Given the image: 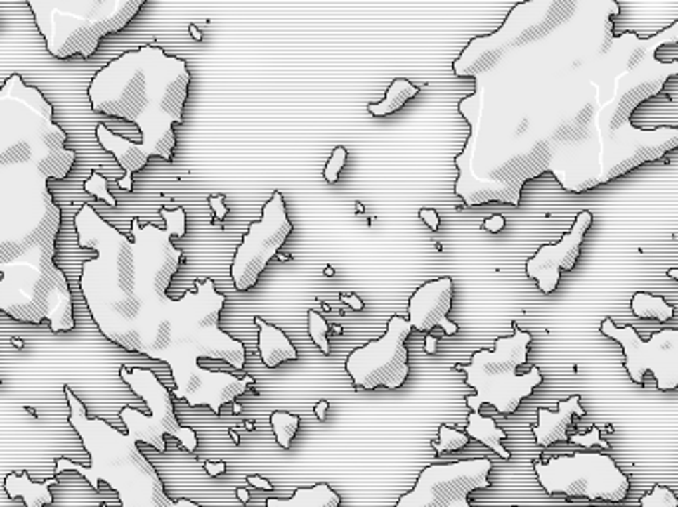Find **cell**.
<instances>
[{
  "label": "cell",
  "mask_w": 678,
  "mask_h": 507,
  "mask_svg": "<svg viewBox=\"0 0 678 507\" xmlns=\"http://www.w3.org/2000/svg\"><path fill=\"white\" fill-rule=\"evenodd\" d=\"M135 242L117 232L115 253L98 258L82 276V291L100 331L123 349L163 361L175 381L173 397L189 407H209L221 414L248 388L260 393L252 376L228 375L200 367V361H223L236 371L246 363V349L219 325L223 294L212 277L197 282L183 299L167 289L177 274L183 252L171 244V232L133 222Z\"/></svg>",
  "instance_id": "1"
},
{
  "label": "cell",
  "mask_w": 678,
  "mask_h": 507,
  "mask_svg": "<svg viewBox=\"0 0 678 507\" xmlns=\"http://www.w3.org/2000/svg\"><path fill=\"white\" fill-rule=\"evenodd\" d=\"M189 84L187 62L167 55L157 46L125 52L96 74L89 86L91 107L110 119L133 123L141 131V141L133 143L103 123L96 127L101 147L115 154L125 171V178L119 180L122 188H133L131 177L147 165L149 157L173 161L177 147L173 125H183Z\"/></svg>",
  "instance_id": "2"
},
{
  "label": "cell",
  "mask_w": 678,
  "mask_h": 507,
  "mask_svg": "<svg viewBox=\"0 0 678 507\" xmlns=\"http://www.w3.org/2000/svg\"><path fill=\"white\" fill-rule=\"evenodd\" d=\"M70 402V424L84 442L89 454V466L56 460V475L66 470L78 472L98 492L100 484H107L117 492L122 507H200L190 499L173 501L165 492L155 466L145 458L139 444L127 432L113 428L101 419H89L82 400L64 386Z\"/></svg>",
  "instance_id": "3"
},
{
  "label": "cell",
  "mask_w": 678,
  "mask_h": 507,
  "mask_svg": "<svg viewBox=\"0 0 678 507\" xmlns=\"http://www.w3.org/2000/svg\"><path fill=\"white\" fill-rule=\"evenodd\" d=\"M530 343L532 333L518 329L514 323V335L496 339L494 351L480 349L472 355L470 363L458 367L467 373V385L476 390L474 397H467L470 412H480L482 407H490L504 416L514 414L523 398L530 397L544 383L537 367L520 373L528 363Z\"/></svg>",
  "instance_id": "4"
},
{
  "label": "cell",
  "mask_w": 678,
  "mask_h": 507,
  "mask_svg": "<svg viewBox=\"0 0 678 507\" xmlns=\"http://www.w3.org/2000/svg\"><path fill=\"white\" fill-rule=\"evenodd\" d=\"M143 0L125 2H30L34 11H44L48 22H64L66 32L48 40L50 52L58 58H91L98 52L101 40L112 32H119L137 12ZM40 14V12H36Z\"/></svg>",
  "instance_id": "5"
},
{
  "label": "cell",
  "mask_w": 678,
  "mask_h": 507,
  "mask_svg": "<svg viewBox=\"0 0 678 507\" xmlns=\"http://www.w3.org/2000/svg\"><path fill=\"white\" fill-rule=\"evenodd\" d=\"M534 470L537 482L549 496L622 503L631 492L629 475L607 454L578 452L547 462L535 460Z\"/></svg>",
  "instance_id": "6"
},
{
  "label": "cell",
  "mask_w": 678,
  "mask_h": 507,
  "mask_svg": "<svg viewBox=\"0 0 678 507\" xmlns=\"http://www.w3.org/2000/svg\"><path fill=\"white\" fill-rule=\"evenodd\" d=\"M119 376L125 385L133 390L135 395L143 398L145 404L149 407V416L139 412L137 408L125 407L119 412L122 422L127 428V434L135 442H143L153 446L157 452H167L165 436L177 438L178 444L187 452H197L199 436L193 428L181 426L173 404V395L167 386L163 385L151 369H139V367H122Z\"/></svg>",
  "instance_id": "7"
},
{
  "label": "cell",
  "mask_w": 678,
  "mask_h": 507,
  "mask_svg": "<svg viewBox=\"0 0 678 507\" xmlns=\"http://www.w3.org/2000/svg\"><path fill=\"white\" fill-rule=\"evenodd\" d=\"M411 333L409 320L393 315L381 339L351 351L345 361V371L351 376L353 386L363 390H375L379 386L397 390L405 385L411 373L409 349L405 343Z\"/></svg>",
  "instance_id": "8"
},
{
  "label": "cell",
  "mask_w": 678,
  "mask_h": 507,
  "mask_svg": "<svg viewBox=\"0 0 678 507\" xmlns=\"http://www.w3.org/2000/svg\"><path fill=\"white\" fill-rule=\"evenodd\" d=\"M492 460L470 458L452 463H433L419 474L415 487L395 507H472L470 494L488 489Z\"/></svg>",
  "instance_id": "9"
},
{
  "label": "cell",
  "mask_w": 678,
  "mask_h": 507,
  "mask_svg": "<svg viewBox=\"0 0 678 507\" xmlns=\"http://www.w3.org/2000/svg\"><path fill=\"white\" fill-rule=\"evenodd\" d=\"M601 333L617 341L625 353V369L637 385L645 383L646 373H653L658 390L678 388V329H660L648 337L633 327H617L611 317L601 323Z\"/></svg>",
  "instance_id": "10"
},
{
  "label": "cell",
  "mask_w": 678,
  "mask_h": 507,
  "mask_svg": "<svg viewBox=\"0 0 678 507\" xmlns=\"http://www.w3.org/2000/svg\"><path fill=\"white\" fill-rule=\"evenodd\" d=\"M292 230L294 224L288 218L284 197L276 190L264 204L262 218L248 226V232L242 236V244L234 253L230 277L238 291H248L258 284L260 274L286 244Z\"/></svg>",
  "instance_id": "11"
},
{
  "label": "cell",
  "mask_w": 678,
  "mask_h": 507,
  "mask_svg": "<svg viewBox=\"0 0 678 507\" xmlns=\"http://www.w3.org/2000/svg\"><path fill=\"white\" fill-rule=\"evenodd\" d=\"M593 224L589 210L579 212L571 230L557 244H545L526 262V274L537 282L542 294H554L559 286L561 270L571 272L579 260V250L585 240V234Z\"/></svg>",
  "instance_id": "12"
},
{
  "label": "cell",
  "mask_w": 678,
  "mask_h": 507,
  "mask_svg": "<svg viewBox=\"0 0 678 507\" xmlns=\"http://www.w3.org/2000/svg\"><path fill=\"white\" fill-rule=\"evenodd\" d=\"M619 12L613 14V34H634L641 40L653 38L656 34L678 22V0H645V2H615Z\"/></svg>",
  "instance_id": "13"
},
{
  "label": "cell",
  "mask_w": 678,
  "mask_h": 507,
  "mask_svg": "<svg viewBox=\"0 0 678 507\" xmlns=\"http://www.w3.org/2000/svg\"><path fill=\"white\" fill-rule=\"evenodd\" d=\"M452 296L455 284L450 277H438L419 287L409 299V323L412 329L429 333L441 327L446 335H456L458 325L446 317L452 308Z\"/></svg>",
  "instance_id": "14"
},
{
  "label": "cell",
  "mask_w": 678,
  "mask_h": 507,
  "mask_svg": "<svg viewBox=\"0 0 678 507\" xmlns=\"http://www.w3.org/2000/svg\"><path fill=\"white\" fill-rule=\"evenodd\" d=\"M585 410L581 407V397H569L567 400H559L557 404V412H552L547 408H540L537 410V424H535L532 432H534L535 444L547 448L556 442H569V426L573 424L575 416H583Z\"/></svg>",
  "instance_id": "15"
},
{
  "label": "cell",
  "mask_w": 678,
  "mask_h": 507,
  "mask_svg": "<svg viewBox=\"0 0 678 507\" xmlns=\"http://www.w3.org/2000/svg\"><path fill=\"white\" fill-rule=\"evenodd\" d=\"M254 323L260 331L258 333V353L268 369H276L278 364L286 363V361L300 359L298 349L294 347V343L289 341L284 331L278 329L276 325H270L262 317H254Z\"/></svg>",
  "instance_id": "16"
},
{
  "label": "cell",
  "mask_w": 678,
  "mask_h": 507,
  "mask_svg": "<svg viewBox=\"0 0 678 507\" xmlns=\"http://www.w3.org/2000/svg\"><path fill=\"white\" fill-rule=\"evenodd\" d=\"M58 485V478H50L42 484H34L28 474H8L4 478V489L11 499L22 497L26 507H44L54 503L50 487Z\"/></svg>",
  "instance_id": "17"
},
{
  "label": "cell",
  "mask_w": 678,
  "mask_h": 507,
  "mask_svg": "<svg viewBox=\"0 0 678 507\" xmlns=\"http://www.w3.org/2000/svg\"><path fill=\"white\" fill-rule=\"evenodd\" d=\"M468 438L480 442L484 446H488L492 452H496L502 460H511L510 450L504 448L502 442L508 440V434L498 428L496 420L492 416H482L480 412H470L468 416V426H467Z\"/></svg>",
  "instance_id": "18"
},
{
  "label": "cell",
  "mask_w": 678,
  "mask_h": 507,
  "mask_svg": "<svg viewBox=\"0 0 678 507\" xmlns=\"http://www.w3.org/2000/svg\"><path fill=\"white\" fill-rule=\"evenodd\" d=\"M266 507H341V497L327 484L313 487H300L294 492L292 499H266Z\"/></svg>",
  "instance_id": "19"
},
{
  "label": "cell",
  "mask_w": 678,
  "mask_h": 507,
  "mask_svg": "<svg viewBox=\"0 0 678 507\" xmlns=\"http://www.w3.org/2000/svg\"><path fill=\"white\" fill-rule=\"evenodd\" d=\"M415 96H419V88L411 84L409 79H395L393 84L387 89L385 98L383 101L379 103H369V113L375 115V117H385V115H391L395 111H399L407 101H411Z\"/></svg>",
  "instance_id": "20"
},
{
  "label": "cell",
  "mask_w": 678,
  "mask_h": 507,
  "mask_svg": "<svg viewBox=\"0 0 678 507\" xmlns=\"http://www.w3.org/2000/svg\"><path fill=\"white\" fill-rule=\"evenodd\" d=\"M633 313L641 320H658V321H668L674 315V308L665 301V298L658 296H651L645 291H637L631 301Z\"/></svg>",
  "instance_id": "21"
},
{
  "label": "cell",
  "mask_w": 678,
  "mask_h": 507,
  "mask_svg": "<svg viewBox=\"0 0 678 507\" xmlns=\"http://www.w3.org/2000/svg\"><path fill=\"white\" fill-rule=\"evenodd\" d=\"M270 424L278 444L284 450H289L292 440L296 436V432L300 428V416L298 414H289V412H272L270 414Z\"/></svg>",
  "instance_id": "22"
},
{
  "label": "cell",
  "mask_w": 678,
  "mask_h": 507,
  "mask_svg": "<svg viewBox=\"0 0 678 507\" xmlns=\"http://www.w3.org/2000/svg\"><path fill=\"white\" fill-rule=\"evenodd\" d=\"M468 438L467 432L456 430V428H450V426H441L438 428V440L433 442V448L436 454H445V452H456V450H462L464 446H468Z\"/></svg>",
  "instance_id": "23"
},
{
  "label": "cell",
  "mask_w": 678,
  "mask_h": 507,
  "mask_svg": "<svg viewBox=\"0 0 678 507\" xmlns=\"http://www.w3.org/2000/svg\"><path fill=\"white\" fill-rule=\"evenodd\" d=\"M308 333H310L311 341L318 345V349L323 355L332 353L330 349V325L325 317H322L318 311H308Z\"/></svg>",
  "instance_id": "24"
},
{
  "label": "cell",
  "mask_w": 678,
  "mask_h": 507,
  "mask_svg": "<svg viewBox=\"0 0 678 507\" xmlns=\"http://www.w3.org/2000/svg\"><path fill=\"white\" fill-rule=\"evenodd\" d=\"M639 507H678V497L665 485H655L648 494L641 497Z\"/></svg>",
  "instance_id": "25"
},
{
  "label": "cell",
  "mask_w": 678,
  "mask_h": 507,
  "mask_svg": "<svg viewBox=\"0 0 678 507\" xmlns=\"http://www.w3.org/2000/svg\"><path fill=\"white\" fill-rule=\"evenodd\" d=\"M345 163H347V151H345V147H335L332 157L327 159V163L323 166V178H325V183L335 185V183L339 180V173L344 171Z\"/></svg>",
  "instance_id": "26"
},
{
  "label": "cell",
  "mask_w": 678,
  "mask_h": 507,
  "mask_svg": "<svg viewBox=\"0 0 678 507\" xmlns=\"http://www.w3.org/2000/svg\"><path fill=\"white\" fill-rule=\"evenodd\" d=\"M161 216L167 220V230L173 234V236H185L187 234V214H185V210L181 209H175V210H165V209H161Z\"/></svg>",
  "instance_id": "27"
},
{
  "label": "cell",
  "mask_w": 678,
  "mask_h": 507,
  "mask_svg": "<svg viewBox=\"0 0 678 507\" xmlns=\"http://www.w3.org/2000/svg\"><path fill=\"white\" fill-rule=\"evenodd\" d=\"M569 442L583 444V446H593V444H601V448L609 450V444H607V442L599 440V428H597V426H593L589 434H585V436H569Z\"/></svg>",
  "instance_id": "28"
},
{
  "label": "cell",
  "mask_w": 678,
  "mask_h": 507,
  "mask_svg": "<svg viewBox=\"0 0 678 507\" xmlns=\"http://www.w3.org/2000/svg\"><path fill=\"white\" fill-rule=\"evenodd\" d=\"M209 204H211L212 212H214V218L216 220H224L226 214H228V206L224 204V195H219V197H211L209 199Z\"/></svg>",
  "instance_id": "29"
},
{
  "label": "cell",
  "mask_w": 678,
  "mask_h": 507,
  "mask_svg": "<svg viewBox=\"0 0 678 507\" xmlns=\"http://www.w3.org/2000/svg\"><path fill=\"white\" fill-rule=\"evenodd\" d=\"M419 216L423 218V222L431 228V230H438V226H441V220H438V214H436V210L434 209H421V212H419Z\"/></svg>",
  "instance_id": "30"
},
{
  "label": "cell",
  "mask_w": 678,
  "mask_h": 507,
  "mask_svg": "<svg viewBox=\"0 0 678 507\" xmlns=\"http://www.w3.org/2000/svg\"><path fill=\"white\" fill-rule=\"evenodd\" d=\"M504 226H506V220H504L502 216H498V214H496V216H490L486 222H482V228L488 232H494V234L500 232Z\"/></svg>",
  "instance_id": "31"
},
{
  "label": "cell",
  "mask_w": 678,
  "mask_h": 507,
  "mask_svg": "<svg viewBox=\"0 0 678 507\" xmlns=\"http://www.w3.org/2000/svg\"><path fill=\"white\" fill-rule=\"evenodd\" d=\"M246 480H248V484L254 485V487H260V489H266V492H272V489H274L272 482L266 480V478H262V475H248Z\"/></svg>",
  "instance_id": "32"
},
{
  "label": "cell",
  "mask_w": 678,
  "mask_h": 507,
  "mask_svg": "<svg viewBox=\"0 0 678 507\" xmlns=\"http://www.w3.org/2000/svg\"><path fill=\"white\" fill-rule=\"evenodd\" d=\"M204 470L212 478H219V475H223L226 472V462H207L204 463Z\"/></svg>",
  "instance_id": "33"
},
{
  "label": "cell",
  "mask_w": 678,
  "mask_h": 507,
  "mask_svg": "<svg viewBox=\"0 0 678 507\" xmlns=\"http://www.w3.org/2000/svg\"><path fill=\"white\" fill-rule=\"evenodd\" d=\"M424 351L429 355L436 353V339H434L433 333H426V339H424Z\"/></svg>",
  "instance_id": "34"
},
{
  "label": "cell",
  "mask_w": 678,
  "mask_h": 507,
  "mask_svg": "<svg viewBox=\"0 0 678 507\" xmlns=\"http://www.w3.org/2000/svg\"><path fill=\"white\" fill-rule=\"evenodd\" d=\"M341 299L347 301V303H349L353 309H357V311H361V309L365 308V305H363V301L357 298V296H341Z\"/></svg>",
  "instance_id": "35"
},
{
  "label": "cell",
  "mask_w": 678,
  "mask_h": 507,
  "mask_svg": "<svg viewBox=\"0 0 678 507\" xmlns=\"http://www.w3.org/2000/svg\"><path fill=\"white\" fill-rule=\"evenodd\" d=\"M327 400H320L318 404H315V416H318V420L320 422H323V419H325V410H327Z\"/></svg>",
  "instance_id": "36"
},
{
  "label": "cell",
  "mask_w": 678,
  "mask_h": 507,
  "mask_svg": "<svg viewBox=\"0 0 678 507\" xmlns=\"http://www.w3.org/2000/svg\"><path fill=\"white\" fill-rule=\"evenodd\" d=\"M236 496H238V499H240L245 506L250 501V494H248V489H246V487H238V489H236Z\"/></svg>",
  "instance_id": "37"
},
{
  "label": "cell",
  "mask_w": 678,
  "mask_h": 507,
  "mask_svg": "<svg viewBox=\"0 0 678 507\" xmlns=\"http://www.w3.org/2000/svg\"><path fill=\"white\" fill-rule=\"evenodd\" d=\"M190 32H193V38H197V40H202V34L195 28V26H190Z\"/></svg>",
  "instance_id": "38"
},
{
  "label": "cell",
  "mask_w": 678,
  "mask_h": 507,
  "mask_svg": "<svg viewBox=\"0 0 678 507\" xmlns=\"http://www.w3.org/2000/svg\"><path fill=\"white\" fill-rule=\"evenodd\" d=\"M230 436H233V440L236 442V444L240 442V438H238V434H236V432H234V430H230Z\"/></svg>",
  "instance_id": "39"
}]
</instances>
